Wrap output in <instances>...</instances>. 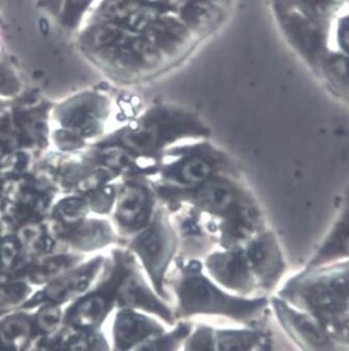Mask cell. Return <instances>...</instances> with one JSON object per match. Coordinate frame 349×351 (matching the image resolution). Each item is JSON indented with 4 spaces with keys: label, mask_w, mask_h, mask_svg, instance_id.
Segmentation results:
<instances>
[{
    "label": "cell",
    "mask_w": 349,
    "mask_h": 351,
    "mask_svg": "<svg viewBox=\"0 0 349 351\" xmlns=\"http://www.w3.org/2000/svg\"><path fill=\"white\" fill-rule=\"evenodd\" d=\"M156 191L159 202L168 210L184 208L196 214L216 248L244 245L270 226L266 212L244 173L214 176L186 191Z\"/></svg>",
    "instance_id": "1"
},
{
    "label": "cell",
    "mask_w": 349,
    "mask_h": 351,
    "mask_svg": "<svg viewBox=\"0 0 349 351\" xmlns=\"http://www.w3.org/2000/svg\"><path fill=\"white\" fill-rule=\"evenodd\" d=\"M209 124L198 113L174 104L149 106L120 134L116 148L135 158L155 176L162 154L172 146L212 138Z\"/></svg>",
    "instance_id": "2"
},
{
    "label": "cell",
    "mask_w": 349,
    "mask_h": 351,
    "mask_svg": "<svg viewBox=\"0 0 349 351\" xmlns=\"http://www.w3.org/2000/svg\"><path fill=\"white\" fill-rule=\"evenodd\" d=\"M348 261L304 267L280 285L276 297L316 317L332 336L348 343Z\"/></svg>",
    "instance_id": "3"
},
{
    "label": "cell",
    "mask_w": 349,
    "mask_h": 351,
    "mask_svg": "<svg viewBox=\"0 0 349 351\" xmlns=\"http://www.w3.org/2000/svg\"><path fill=\"white\" fill-rule=\"evenodd\" d=\"M78 43L90 59L128 83L153 80L172 69L144 35L114 24L91 20L80 33Z\"/></svg>",
    "instance_id": "4"
},
{
    "label": "cell",
    "mask_w": 349,
    "mask_h": 351,
    "mask_svg": "<svg viewBox=\"0 0 349 351\" xmlns=\"http://www.w3.org/2000/svg\"><path fill=\"white\" fill-rule=\"evenodd\" d=\"M177 302V317L218 315L240 323L254 322L268 308L266 296H238L218 286L206 274L202 260L178 258L168 276Z\"/></svg>",
    "instance_id": "5"
},
{
    "label": "cell",
    "mask_w": 349,
    "mask_h": 351,
    "mask_svg": "<svg viewBox=\"0 0 349 351\" xmlns=\"http://www.w3.org/2000/svg\"><path fill=\"white\" fill-rule=\"evenodd\" d=\"M242 173L240 165L211 139L184 142L168 148L152 178L158 191L196 188L214 176Z\"/></svg>",
    "instance_id": "6"
},
{
    "label": "cell",
    "mask_w": 349,
    "mask_h": 351,
    "mask_svg": "<svg viewBox=\"0 0 349 351\" xmlns=\"http://www.w3.org/2000/svg\"><path fill=\"white\" fill-rule=\"evenodd\" d=\"M179 234L172 212L160 202L147 228L132 237L130 252L136 256L151 286L162 300H168V276L180 254Z\"/></svg>",
    "instance_id": "7"
},
{
    "label": "cell",
    "mask_w": 349,
    "mask_h": 351,
    "mask_svg": "<svg viewBox=\"0 0 349 351\" xmlns=\"http://www.w3.org/2000/svg\"><path fill=\"white\" fill-rule=\"evenodd\" d=\"M132 176L124 182L114 199V219L126 236L133 237L149 226L160 202L155 184L144 176Z\"/></svg>",
    "instance_id": "8"
},
{
    "label": "cell",
    "mask_w": 349,
    "mask_h": 351,
    "mask_svg": "<svg viewBox=\"0 0 349 351\" xmlns=\"http://www.w3.org/2000/svg\"><path fill=\"white\" fill-rule=\"evenodd\" d=\"M242 247L259 294L266 296L276 290L282 284L287 271L284 250L276 232L268 226Z\"/></svg>",
    "instance_id": "9"
},
{
    "label": "cell",
    "mask_w": 349,
    "mask_h": 351,
    "mask_svg": "<svg viewBox=\"0 0 349 351\" xmlns=\"http://www.w3.org/2000/svg\"><path fill=\"white\" fill-rule=\"evenodd\" d=\"M270 304L281 328L300 351H349L348 343L332 336L313 315L296 310L276 296L272 297Z\"/></svg>",
    "instance_id": "10"
},
{
    "label": "cell",
    "mask_w": 349,
    "mask_h": 351,
    "mask_svg": "<svg viewBox=\"0 0 349 351\" xmlns=\"http://www.w3.org/2000/svg\"><path fill=\"white\" fill-rule=\"evenodd\" d=\"M202 263L208 276L228 292L242 297L259 294L242 246L214 248Z\"/></svg>",
    "instance_id": "11"
},
{
    "label": "cell",
    "mask_w": 349,
    "mask_h": 351,
    "mask_svg": "<svg viewBox=\"0 0 349 351\" xmlns=\"http://www.w3.org/2000/svg\"><path fill=\"white\" fill-rule=\"evenodd\" d=\"M142 35L160 52L170 68L183 62L196 44V38L174 14H164Z\"/></svg>",
    "instance_id": "12"
},
{
    "label": "cell",
    "mask_w": 349,
    "mask_h": 351,
    "mask_svg": "<svg viewBox=\"0 0 349 351\" xmlns=\"http://www.w3.org/2000/svg\"><path fill=\"white\" fill-rule=\"evenodd\" d=\"M123 280L120 285L119 302L121 306L142 308L172 324L176 320L174 313L161 297L158 296L150 282L144 280L140 266L134 261L133 254L126 258Z\"/></svg>",
    "instance_id": "13"
},
{
    "label": "cell",
    "mask_w": 349,
    "mask_h": 351,
    "mask_svg": "<svg viewBox=\"0 0 349 351\" xmlns=\"http://www.w3.org/2000/svg\"><path fill=\"white\" fill-rule=\"evenodd\" d=\"M348 198L346 194L332 224L305 263L304 267L315 268L348 261Z\"/></svg>",
    "instance_id": "14"
},
{
    "label": "cell",
    "mask_w": 349,
    "mask_h": 351,
    "mask_svg": "<svg viewBox=\"0 0 349 351\" xmlns=\"http://www.w3.org/2000/svg\"><path fill=\"white\" fill-rule=\"evenodd\" d=\"M174 12L196 39L214 33L226 16V10L205 0H186Z\"/></svg>",
    "instance_id": "15"
},
{
    "label": "cell",
    "mask_w": 349,
    "mask_h": 351,
    "mask_svg": "<svg viewBox=\"0 0 349 351\" xmlns=\"http://www.w3.org/2000/svg\"><path fill=\"white\" fill-rule=\"evenodd\" d=\"M166 332L157 321L126 310L120 313L116 320L114 336L118 351H127L140 343L155 338Z\"/></svg>",
    "instance_id": "16"
},
{
    "label": "cell",
    "mask_w": 349,
    "mask_h": 351,
    "mask_svg": "<svg viewBox=\"0 0 349 351\" xmlns=\"http://www.w3.org/2000/svg\"><path fill=\"white\" fill-rule=\"evenodd\" d=\"M264 338L260 330H214L216 351H252Z\"/></svg>",
    "instance_id": "17"
},
{
    "label": "cell",
    "mask_w": 349,
    "mask_h": 351,
    "mask_svg": "<svg viewBox=\"0 0 349 351\" xmlns=\"http://www.w3.org/2000/svg\"><path fill=\"white\" fill-rule=\"evenodd\" d=\"M192 332L188 323H179L174 330L146 341L135 351H178L182 343Z\"/></svg>",
    "instance_id": "18"
},
{
    "label": "cell",
    "mask_w": 349,
    "mask_h": 351,
    "mask_svg": "<svg viewBox=\"0 0 349 351\" xmlns=\"http://www.w3.org/2000/svg\"><path fill=\"white\" fill-rule=\"evenodd\" d=\"M94 0H60L56 17L58 23L67 31H73L79 25L86 12Z\"/></svg>",
    "instance_id": "19"
},
{
    "label": "cell",
    "mask_w": 349,
    "mask_h": 351,
    "mask_svg": "<svg viewBox=\"0 0 349 351\" xmlns=\"http://www.w3.org/2000/svg\"><path fill=\"white\" fill-rule=\"evenodd\" d=\"M91 274L88 272L76 274V276L62 280L49 289V297L56 300H63L69 298L72 295L77 294L86 290L89 286Z\"/></svg>",
    "instance_id": "20"
},
{
    "label": "cell",
    "mask_w": 349,
    "mask_h": 351,
    "mask_svg": "<svg viewBox=\"0 0 349 351\" xmlns=\"http://www.w3.org/2000/svg\"><path fill=\"white\" fill-rule=\"evenodd\" d=\"M112 238V232L107 224L100 222H92L89 226H83L76 232V241L82 246L103 245Z\"/></svg>",
    "instance_id": "21"
},
{
    "label": "cell",
    "mask_w": 349,
    "mask_h": 351,
    "mask_svg": "<svg viewBox=\"0 0 349 351\" xmlns=\"http://www.w3.org/2000/svg\"><path fill=\"white\" fill-rule=\"evenodd\" d=\"M184 351H216L214 328L201 326L185 339Z\"/></svg>",
    "instance_id": "22"
},
{
    "label": "cell",
    "mask_w": 349,
    "mask_h": 351,
    "mask_svg": "<svg viewBox=\"0 0 349 351\" xmlns=\"http://www.w3.org/2000/svg\"><path fill=\"white\" fill-rule=\"evenodd\" d=\"M76 313V320L80 324H91L100 318L106 310V302L102 297H92L86 300Z\"/></svg>",
    "instance_id": "23"
},
{
    "label": "cell",
    "mask_w": 349,
    "mask_h": 351,
    "mask_svg": "<svg viewBox=\"0 0 349 351\" xmlns=\"http://www.w3.org/2000/svg\"><path fill=\"white\" fill-rule=\"evenodd\" d=\"M86 213V202L78 198L63 200L56 206L55 214L66 223H75L84 217Z\"/></svg>",
    "instance_id": "24"
},
{
    "label": "cell",
    "mask_w": 349,
    "mask_h": 351,
    "mask_svg": "<svg viewBox=\"0 0 349 351\" xmlns=\"http://www.w3.org/2000/svg\"><path fill=\"white\" fill-rule=\"evenodd\" d=\"M116 191L114 186H105L97 189L92 194L91 206L94 210L99 213L112 210L116 199Z\"/></svg>",
    "instance_id": "25"
},
{
    "label": "cell",
    "mask_w": 349,
    "mask_h": 351,
    "mask_svg": "<svg viewBox=\"0 0 349 351\" xmlns=\"http://www.w3.org/2000/svg\"><path fill=\"white\" fill-rule=\"evenodd\" d=\"M19 252V245L14 238H5L0 243V263L3 265H11L15 261Z\"/></svg>",
    "instance_id": "26"
},
{
    "label": "cell",
    "mask_w": 349,
    "mask_h": 351,
    "mask_svg": "<svg viewBox=\"0 0 349 351\" xmlns=\"http://www.w3.org/2000/svg\"><path fill=\"white\" fill-rule=\"evenodd\" d=\"M110 174L109 172L105 171V170H101V171L95 172L92 174L89 178H86L81 184H79L80 189L82 191H90V190H97L102 184H105L108 180H109Z\"/></svg>",
    "instance_id": "27"
},
{
    "label": "cell",
    "mask_w": 349,
    "mask_h": 351,
    "mask_svg": "<svg viewBox=\"0 0 349 351\" xmlns=\"http://www.w3.org/2000/svg\"><path fill=\"white\" fill-rule=\"evenodd\" d=\"M25 292L23 286H11L9 288L0 289V302H9V300H18Z\"/></svg>",
    "instance_id": "28"
},
{
    "label": "cell",
    "mask_w": 349,
    "mask_h": 351,
    "mask_svg": "<svg viewBox=\"0 0 349 351\" xmlns=\"http://www.w3.org/2000/svg\"><path fill=\"white\" fill-rule=\"evenodd\" d=\"M16 87L15 78L9 70L0 67V91H12Z\"/></svg>",
    "instance_id": "29"
},
{
    "label": "cell",
    "mask_w": 349,
    "mask_h": 351,
    "mask_svg": "<svg viewBox=\"0 0 349 351\" xmlns=\"http://www.w3.org/2000/svg\"><path fill=\"white\" fill-rule=\"evenodd\" d=\"M58 143L61 145H65V148H75L77 143H79L75 136L68 132H60L58 134Z\"/></svg>",
    "instance_id": "30"
},
{
    "label": "cell",
    "mask_w": 349,
    "mask_h": 351,
    "mask_svg": "<svg viewBox=\"0 0 349 351\" xmlns=\"http://www.w3.org/2000/svg\"><path fill=\"white\" fill-rule=\"evenodd\" d=\"M39 1L42 7L45 8L48 11L51 12V14L55 15L60 0H39Z\"/></svg>",
    "instance_id": "31"
},
{
    "label": "cell",
    "mask_w": 349,
    "mask_h": 351,
    "mask_svg": "<svg viewBox=\"0 0 349 351\" xmlns=\"http://www.w3.org/2000/svg\"><path fill=\"white\" fill-rule=\"evenodd\" d=\"M257 351H276L272 345V340L270 338H264L263 340L261 341L260 344L256 347Z\"/></svg>",
    "instance_id": "32"
},
{
    "label": "cell",
    "mask_w": 349,
    "mask_h": 351,
    "mask_svg": "<svg viewBox=\"0 0 349 351\" xmlns=\"http://www.w3.org/2000/svg\"><path fill=\"white\" fill-rule=\"evenodd\" d=\"M205 1L214 3V5H218V7L222 8L224 10L232 3V0H205Z\"/></svg>",
    "instance_id": "33"
},
{
    "label": "cell",
    "mask_w": 349,
    "mask_h": 351,
    "mask_svg": "<svg viewBox=\"0 0 349 351\" xmlns=\"http://www.w3.org/2000/svg\"><path fill=\"white\" fill-rule=\"evenodd\" d=\"M140 3H147V5H164L168 8L166 0H138Z\"/></svg>",
    "instance_id": "34"
},
{
    "label": "cell",
    "mask_w": 349,
    "mask_h": 351,
    "mask_svg": "<svg viewBox=\"0 0 349 351\" xmlns=\"http://www.w3.org/2000/svg\"><path fill=\"white\" fill-rule=\"evenodd\" d=\"M5 280H7V278H5V276H3V274H0V284H1V282H5Z\"/></svg>",
    "instance_id": "35"
},
{
    "label": "cell",
    "mask_w": 349,
    "mask_h": 351,
    "mask_svg": "<svg viewBox=\"0 0 349 351\" xmlns=\"http://www.w3.org/2000/svg\"><path fill=\"white\" fill-rule=\"evenodd\" d=\"M0 232H1V224H0Z\"/></svg>",
    "instance_id": "36"
}]
</instances>
